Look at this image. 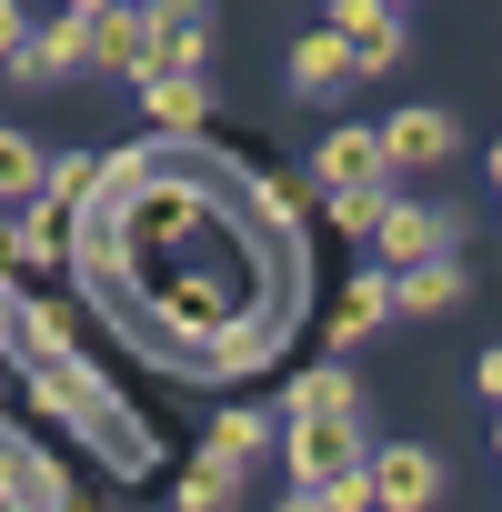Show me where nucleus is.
I'll list each match as a JSON object with an SVG mask.
<instances>
[{
  "label": "nucleus",
  "mask_w": 502,
  "mask_h": 512,
  "mask_svg": "<svg viewBox=\"0 0 502 512\" xmlns=\"http://www.w3.org/2000/svg\"><path fill=\"white\" fill-rule=\"evenodd\" d=\"M322 201H332V221H342V231H372V221L392 211V181H372V191H322Z\"/></svg>",
  "instance_id": "nucleus-19"
},
{
  "label": "nucleus",
  "mask_w": 502,
  "mask_h": 512,
  "mask_svg": "<svg viewBox=\"0 0 502 512\" xmlns=\"http://www.w3.org/2000/svg\"><path fill=\"white\" fill-rule=\"evenodd\" d=\"M282 422H362V382L342 362H312L292 392H282Z\"/></svg>",
  "instance_id": "nucleus-7"
},
{
  "label": "nucleus",
  "mask_w": 502,
  "mask_h": 512,
  "mask_svg": "<svg viewBox=\"0 0 502 512\" xmlns=\"http://www.w3.org/2000/svg\"><path fill=\"white\" fill-rule=\"evenodd\" d=\"M201 111H211L201 81H151V121H161V131H201Z\"/></svg>",
  "instance_id": "nucleus-17"
},
{
  "label": "nucleus",
  "mask_w": 502,
  "mask_h": 512,
  "mask_svg": "<svg viewBox=\"0 0 502 512\" xmlns=\"http://www.w3.org/2000/svg\"><path fill=\"white\" fill-rule=\"evenodd\" d=\"M392 322V272H362L352 292H342V322H332V342H362V332H382Z\"/></svg>",
  "instance_id": "nucleus-15"
},
{
  "label": "nucleus",
  "mask_w": 502,
  "mask_h": 512,
  "mask_svg": "<svg viewBox=\"0 0 502 512\" xmlns=\"http://www.w3.org/2000/svg\"><path fill=\"white\" fill-rule=\"evenodd\" d=\"M21 372H31V392H41L51 412H71V422H81V432H91V442H101V452H111L121 472L141 462V432L121 422V402H111V382L71 362V342H61V322H51V312H31V332H21Z\"/></svg>",
  "instance_id": "nucleus-1"
},
{
  "label": "nucleus",
  "mask_w": 502,
  "mask_h": 512,
  "mask_svg": "<svg viewBox=\"0 0 502 512\" xmlns=\"http://www.w3.org/2000/svg\"><path fill=\"white\" fill-rule=\"evenodd\" d=\"M272 442H282V422H272V412H221L201 452H211V462H231V472H251V462H262Z\"/></svg>",
  "instance_id": "nucleus-11"
},
{
  "label": "nucleus",
  "mask_w": 502,
  "mask_h": 512,
  "mask_svg": "<svg viewBox=\"0 0 502 512\" xmlns=\"http://www.w3.org/2000/svg\"><path fill=\"white\" fill-rule=\"evenodd\" d=\"M492 442H502V422H492Z\"/></svg>",
  "instance_id": "nucleus-26"
},
{
  "label": "nucleus",
  "mask_w": 502,
  "mask_h": 512,
  "mask_svg": "<svg viewBox=\"0 0 502 512\" xmlns=\"http://www.w3.org/2000/svg\"><path fill=\"white\" fill-rule=\"evenodd\" d=\"M312 502H322V512H372V482L352 472V482H332V492H312Z\"/></svg>",
  "instance_id": "nucleus-20"
},
{
  "label": "nucleus",
  "mask_w": 502,
  "mask_h": 512,
  "mask_svg": "<svg viewBox=\"0 0 502 512\" xmlns=\"http://www.w3.org/2000/svg\"><path fill=\"white\" fill-rule=\"evenodd\" d=\"M312 171H322V191H372V181H392V171H382V151H372V131H332Z\"/></svg>",
  "instance_id": "nucleus-10"
},
{
  "label": "nucleus",
  "mask_w": 502,
  "mask_h": 512,
  "mask_svg": "<svg viewBox=\"0 0 502 512\" xmlns=\"http://www.w3.org/2000/svg\"><path fill=\"white\" fill-rule=\"evenodd\" d=\"M452 111H432V101H402L382 131H372V151H382V171H442L452 161Z\"/></svg>",
  "instance_id": "nucleus-5"
},
{
  "label": "nucleus",
  "mask_w": 502,
  "mask_h": 512,
  "mask_svg": "<svg viewBox=\"0 0 502 512\" xmlns=\"http://www.w3.org/2000/svg\"><path fill=\"white\" fill-rule=\"evenodd\" d=\"M21 41H31V11H11V0H0V61H21Z\"/></svg>",
  "instance_id": "nucleus-22"
},
{
  "label": "nucleus",
  "mask_w": 502,
  "mask_h": 512,
  "mask_svg": "<svg viewBox=\"0 0 502 512\" xmlns=\"http://www.w3.org/2000/svg\"><path fill=\"white\" fill-rule=\"evenodd\" d=\"M91 181H101V161H91V151H61V161H41V191H31V211H51V221H61V211H71Z\"/></svg>",
  "instance_id": "nucleus-14"
},
{
  "label": "nucleus",
  "mask_w": 502,
  "mask_h": 512,
  "mask_svg": "<svg viewBox=\"0 0 502 512\" xmlns=\"http://www.w3.org/2000/svg\"><path fill=\"white\" fill-rule=\"evenodd\" d=\"M472 282H462V262H422V272H392V312H452Z\"/></svg>",
  "instance_id": "nucleus-12"
},
{
  "label": "nucleus",
  "mask_w": 502,
  "mask_h": 512,
  "mask_svg": "<svg viewBox=\"0 0 502 512\" xmlns=\"http://www.w3.org/2000/svg\"><path fill=\"white\" fill-rule=\"evenodd\" d=\"M231 492H241V472H231V462H211V452L181 472V512H231Z\"/></svg>",
  "instance_id": "nucleus-16"
},
{
  "label": "nucleus",
  "mask_w": 502,
  "mask_h": 512,
  "mask_svg": "<svg viewBox=\"0 0 502 512\" xmlns=\"http://www.w3.org/2000/svg\"><path fill=\"white\" fill-rule=\"evenodd\" d=\"M292 81H302V91H342V81H352V51H342L332 31H302V41H292Z\"/></svg>",
  "instance_id": "nucleus-13"
},
{
  "label": "nucleus",
  "mask_w": 502,
  "mask_h": 512,
  "mask_svg": "<svg viewBox=\"0 0 502 512\" xmlns=\"http://www.w3.org/2000/svg\"><path fill=\"white\" fill-rule=\"evenodd\" d=\"M492 181H502V141H492Z\"/></svg>",
  "instance_id": "nucleus-25"
},
{
  "label": "nucleus",
  "mask_w": 502,
  "mask_h": 512,
  "mask_svg": "<svg viewBox=\"0 0 502 512\" xmlns=\"http://www.w3.org/2000/svg\"><path fill=\"white\" fill-rule=\"evenodd\" d=\"M282 462H292L302 492H332V482H352L372 462V442H362V422H292L282 432Z\"/></svg>",
  "instance_id": "nucleus-2"
},
{
  "label": "nucleus",
  "mask_w": 502,
  "mask_h": 512,
  "mask_svg": "<svg viewBox=\"0 0 502 512\" xmlns=\"http://www.w3.org/2000/svg\"><path fill=\"white\" fill-rule=\"evenodd\" d=\"M482 392H492V402H502V342H492V352H482Z\"/></svg>",
  "instance_id": "nucleus-23"
},
{
  "label": "nucleus",
  "mask_w": 502,
  "mask_h": 512,
  "mask_svg": "<svg viewBox=\"0 0 502 512\" xmlns=\"http://www.w3.org/2000/svg\"><path fill=\"white\" fill-rule=\"evenodd\" d=\"M81 61H91V31H81V11H61V21H41V31L21 41L11 71H21V81H61V71H81Z\"/></svg>",
  "instance_id": "nucleus-9"
},
{
  "label": "nucleus",
  "mask_w": 502,
  "mask_h": 512,
  "mask_svg": "<svg viewBox=\"0 0 502 512\" xmlns=\"http://www.w3.org/2000/svg\"><path fill=\"white\" fill-rule=\"evenodd\" d=\"M31 191H41V151L0 121V201H31Z\"/></svg>",
  "instance_id": "nucleus-18"
},
{
  "label": "nucleus",
  "mask_w": 502,
  "mask_h": 512,
  "mask_svg": "<svg viewBox=\"0 0 502 512\" xmlns=\"http://www.w3.org/2000/svg\"><path fill=\"white\" fill-rule=\"evenodd\" d=\"M81 31H91V61H111V71H141L151 61V11H111V0H91Z\"/></svg>",
  "instance_id": "nucleus-8"
},
{
  "label": "nucleus",
  "mask_w": 502,
  "mask_h": 512,
  "mask_svg": "<svg viewBox=\"0 0 502 512\" xmlns=\"http://www.w3.org/2000/svg\"><path fill=\"white\" fill-rule=\"evenodd\" d=\"M452 241H462V221H452V211H422V201H392V211L372 221V251H382L372 272H422V262H452Z\"/></svg>",
  "instance_id": "nucleus-3"
},
{
  "label": "nucleus",
  "mask_w": 502,
  "mask_h": 512,
  "mask_svg": "<svg viewBox=\"0 0 502 512\" xmlns=\"http://www.w3.org/2000/svg\"><path fill=\"white\" fill-rule=\"evenodd\" d=\"M362 482H372V512H432V502H442V452L382 442V452L362 462Z\"/></svg>",
  "instance_id": "nucleus-4"
},
{
  "label": "nucleus",
  "mask_w": 502,
  "mask_h": 512,
  "mask_svg": "<svg viewBox=\"0 0 502 512\" xmlns=\"http://www.w3.org/2000/svg\"><path fill=\"white\" fill-rule=\"evenodd\" d=\"M272 512H322V502H312V492H292V502H272Z\"/></svg>",
  "instance_id": "nucleus-24"
},
{
  "label": "nucleus",
  "mask_w": 502,
  "mask_h": 512,
  "mask_svg": "<svg viewBox=\"0 0 502 512\" xmlns=\"http://www.w3.org/2000/svg\"><path fill=\"white\" fill-rule=\"evenodd\" d=\"M21 332H31V302H21L11 282H0V342H11V352H21Z\"/></svg>",
  "instance_id": "nucleus-21"
},
{
  "label": "nucleus",
  "mask_w": 502,
  "mask_h": 512,
  "mask_svg": "<svg viewBox=\"0 0 502 512\" xmlns=\"http://www.w3.org/2000/svg\"><path fill=\"white\" fill-rule=\"evenodd\" d=\"M332 41L352 51V81H362V71H392V61H402V11H392V0H342V11H332Z\"/></svg>",
  "instance_id": "nucleus-6"
}]
</instances>
